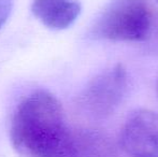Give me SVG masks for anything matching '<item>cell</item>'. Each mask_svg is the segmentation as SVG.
Returning <instances> with one entry per match:
<instances>
[{"label": "cell", "instance_id": "3", "mask_svg": "<svg viewBox=\"0 0 158 157\" xmlns=\"http://www.w3.org/2000/svg\"><path fill=\"white\" fill-rule=\"evenodd\" d=\"M127 71L115 65L94 78L81 96V105L95 118H106L114 113L125 96Z\"/></svg>", "mask_w": 158, "mask_h": 157}, {"label": "cell", "instance_id": "1", "mask_svg": "<svg viewBox=\"0 0 158 157\" xmlns=\"http://www.w3.org/2000/svg\"><path fill=\"white\" fill-rule=\"evenodd\" d=\"M11 141L23 157H81L59 100L37 90L19 102L11 123Z\"/></svg>", "mask_w": 158, "mask_h": 157}, {"label": "cell", "instance_id": "7", "mask_svg": "<svg viewBox=\"0 0 158 157\" xmlns=\"http://www.w3.org/2000/svg\"><path fill=\"white\" fill-rule=\"evenodd\" d=\"M12 11V1L11 0H0V29L9 19Z\"/></svg>", "mask_w": 158, "mask_h": 157}, {"label": "cell", "instance_id": "8", "mask_svg": "<svg viewBox=\"0 0 158 157\" xmlns=\"http://www.w3.org/2000/svg\"><path fill=\"white\" fill-rule=\"evenodd\" d=\"M156 90H157V95H158V81H157V83H156Z\"/></svg>", "mask_w": 158, "mask_h": 157}, {"label": "cell", "instance_id": "6", "mask_svg": "<svg viewBox=\"0 0 158 157\" xmlns=\"http://www.w3.org/2000/svg\"><path fill=\"white\" fill-rule=\"evenodd\" d=\"M81 157H117L113 141L97 130H85L75 137Z\"/></svg>", "mask_w": 158, "mask_h": 157}, {"label": "cell", "instance_id": "5", "mask_svg": "<svg viewBox=\"0 0 158 157\" xmlns=\"http://www.w3.org/2000/svg\"><path fill=\"white\" fill-rule=\"evenodd\" d=\"M31 11L46 27L61 30L74 23L81 13V3L77 0H33Z\"/></svg>", "mask_w": 158, "mask_h": 157}, {"label": "cell", "instance_id": "4", "mask_svg": "<svg viewBox=\"0 0 158 157\" xmlns=\"http://www.w3.org/2000/svg\"><path fill=\"white\" fill-rule=\"evenodd\" d=\"M121 147L130 157H158V113L135 111L121 130Z\"/></svg>", "mask_w": 158, "mask_h": 157}, {"label": "cell", "instance_id": "2", "mask_svg": "<svg viewBox=\"0 0 158 157\" xmlns=\"http://www.w3.org/2000/svg\"><path fill=\"white\" fill-rule=\"evenodd\" d=\"M148 0H112L96 23L93 34L110 41H145L153 31Z\"/></svg>", "mask_w": 158, "mask_h": 157}]
</instances>
